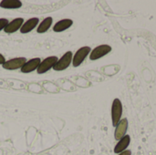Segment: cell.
<instances>
[{
    "instance_id": "cell-1",
    "label": "cell",
    "mask_w": 156,
    "mask_h": 155,
    "mask_svg": "<svg viewBox=\"0 0 156 155\" xmlns=\"http://www.w3.org/2000/svg\"><path fill=\"white\" fill-rule=\"evenodd\" d=\"M122 115V104L119 99L113 100L112 105V126L116 127L121 121V117Z\"/></svg>"
},
{
    "instance_id": "cell-8",
    "label": "cell",
    "mask_w": 156,
    "mask_h": 155,
    "mask_svg": "<svg viewBox=\"0 0 156 155\" xmlns=\"http://www.w3.org/2000/svg\"><path fill=\"white\" fill-rule=\"evenodd\" d=\"M41 63V59L39 58H35L27 60L25 65L21 68V71L23 73H30L34 70H37Z\"/></svg>"
},
{
    "instance_id": "cell-10",
    "label": "cell",
    "mask_w": 156,
    "mask_h": 155,
    "mask_svg": "<svg viewBox=\"0 0 156 155\" xmlns=\"http://www.w3.org/2000/svg\"><path fill=\"white\" fill-rule=\"evenodd\" d=\"M39 23V19L37 17H32L30 19H28L27 21L24 22V24L22 25L21 28H20V32L22 34H27L31 32Z\"/></svg>"
},
{
    "instance_id": "cell-12",
    "label": "cell",
    "mask_w": 156,
    "mask_h": 155,
    "mask_svg": "<svg viewBox=\"0 0 156 155\" xmlns=\"http://www.w3.org/2000/svg\"><path fill=\"white\" fill-rule=\"evenodd\" d=\"M73 24V21L69 18H66V19H62L58 21L54 26H53V31L54 32H62L65 31L66 29L69 28Z\"/></svg>"
},
{
    "instance_id": "cell-16",
    "label": "cell",
    "mask_w": 156,
    "mask_h": 155,
    "mask_svg": "<svg viewBox=\"0 0 156 155\" xmlns=\"http://www.w3.org/2000/svg\"><path fill=\"white\" fill-rule=\"evenodd\" d=\"M119 155H132V152H131L130 150H126V151H124V152L119 153Z\"/></svg>"
},
{
    "instance_id": "cell-7",
    "label": "cell",
    "mask_w": 156,
    "mask_h": 155,
    "mask_svg": "<svg viewBox=\"0 0 156 155\" xmlns=\"http://www.w3.org/2000/svg\"><path fill=\"white\" fill-rule=\"evenodd\" d=\"M115 132H114V138L116 141H120L122 138H123L126 135V132L128 129V120L126 118L120 121L118 125L115 127Z\"/></svg>"
},
{
    "instance_id": "cell-17",
    "label": "cell",
    "mask_w": 156,
    "mask_h": 155,
    "mask_svg": "<svg viewBox=\"0 0 156 155\" xmlns=\"http://www.w3.org/2000/svg\"><path fill=\"white\" fill-rule=\"evenodd\" d=\"M5 62V57H4L2 54H0V65H3Z\"/></svg>"
},
{
    "instance_id": "cell-14",
    "label": "cell",
    "mask_w": 156,
    "mask_h": 155,
    "mask_svg": "<svg viewBox=\"0 0 156 155\" xmlns=\"http://www.w3.org/2000/svg\"><path fill=\"white\" fill-rule=\"evenodd\" d=\"M52 22H53V18H52L51 16L46 17V18L38 25V26H37V32L38 34H42V33L47 32V31L49 29V27L51 26Z\"/></svg>"
},
{
    "instance_id": "cell-13",
    "label": "cell",
    "mask_w": 156,
    "mask_h": 155,
    "mask_svg": "<svg viewBox=\"0 0 156 155\" xmlns=\"http://www.w3.org/2000/svg\"><path fill=\"white\" fill-rule=\"evenodd\" d=\"M22 6V2L19 0H3L0 2V7L5 9H17Z\"/></svg>"
},
{
    "instance_id": "cell-15",
    "label": "cell",
    "mask_w": 156,
    "mask_h": 155,
    "mask_svg": "<svg viewBox=\"0 0 156 155\" xmlns=\"http://www.w3.org/2000/svg\"><path fill=\"white\" fill-rule=\"evenodd\" d=\"M8 20L6 18H0V31L5 29V27L8 25Z\"/></svg>"
},
{
    "instance_id": "cell-3",
    "label": "cell",
    "mask_w": 156,
    "mask_h": 155,
    "mask_svg": "<svg viewBox=\"0 0 156 155\" xmlns=\"http://www.w3.org/2000/svg\"><path fill=\"white\" fill-rule=\"evenodd\" d=\"M90 51H91L90 48L87 47V46L79 48L76 51V53H75V55L73 56V58H72V65H73V67H75V68L79 67L85 60V58L90 53Z\"/></svg>"
},
{
    "instance_id": "cell-4",
    "label": "cell",
    "mask_w": 156,
    "mask_h": 155,
    "mask_svg": "<svg viewBox=\"0 0 156 155\" xmlns=\"http://www.w3.org/2000/svg\"><path fill=\"white\" fill-rule=\"evenodd\" d=\"M58 58L56 56H50L46 58L44 60L41 61L38 69H37V72L38 74H44L47 71H48L50 69H53V67L56 65V63L58 62Z\"/></svg>"
},
{
    "instance_id": "cell-6",
    "label": "cell",
    "mask_w": 156,
    "mask_h": 155,
    "mask_svg": "<svg viewBox=\"0 0 156 155\" xmlns=\"http://www.w3.org/2000/svg\"><path fill=\"white\" fill-rule=\"evenodd\" d=\"M27 58L24 57H20V58H15L12 59H9L7 61H5L2 66L5 69L7 70H16L18 69H21L25 63L27 62Z\"/></svg>"
},
{
    "instance_id": "cell-9",
    "label": "cell",
    "mask_w": 156,
    "mask_h": 155,
    "mask_svg": "<svg viewBox=\"0 0 156 155\" xmlns=\"http://www.w3.org/2000/svg\"><path fill=\"white\" fill-rule=\"evenodd\" d=\"M24 24V19L22 17H17L12 20L8 23V25L5 27L4 31L7 34H12L16 32L17 30H20L22 25Z\"/></svg>"
},
{
    "instance_id": "cell-11",
    "label": "cell",
    "mask_w": 156,
    "mask_h": 155,
    "mask_svg": "<svg viewBox=\"0 0 156 155\" xmlns=\"http://www.w3.org/2000/svg\"><path fill=\"white\" fill-rule=\"evenodd\" d=\"M130 143H131V137L129 135H125L115 145V147H114V153H117V154H119V153L126 151L127 148H128V146L130 145Z\"/></svg>"
},
{
    "instance_id": "cell-2",
    "label": "cell",
    "mask_w": 156,
    "mask_h": 155,
    "mask_svg": "<svg viewBox=\"0 0 156 155\" xmlns=\"http://www.w3.org/2000/svg\"><path fill=\"white\" fill-rule=\"evenodd\" d=\"M72 58H73V55L71 51H68L66 52L56 63V65L53 67V69L55 71H62L65 70L66 69H68L69 67V65L72 63Z\"/></svg>"
},
{
    "instance_id": "cell-5",
    "label": "cell",
    "mask_w": 156,
    "mask_h": 155,
    "mask_svg": "<svg viewBox=\"0 0 156 155\" xmlns=\"http://www.w3.org/2000/svg\"><path fill=\"white\" fill-rule=\"evenodd\" d=\"M112 51V47L109 45H100L98 47H96L90 55V60H97L104 56H106L107 54H109Z\"/></svg>"
}]
</instances>
